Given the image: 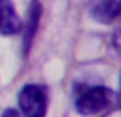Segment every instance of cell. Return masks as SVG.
Returning a JSON list of instances; mask_svg holds the SVG:
<instances>
[{"mask_svg": "<svg viewBox=\"0 0 121 117\" xmlns=\"http://www.w3.org/2000/svg\"><path fill=\"white\" fill-rule=\"evenodd\" d=\"M113 99V93L103 85L78 83L74 88V108L81 116H95L106 109Z\"/></svg>", "mask_w": 121, "mask_h": 117, "instance_id": "cell-1", "label": "cell"}, {"mask_svg": "<svg viewBox=\"0 0 121 117\" xmlns=\"http://www.w3.org/2000/svg\"><path fill=\"white\" fill-rule=\"evenodd\" d=\"M18 106L23 117H46L48 88L40 83H26L18 93Z\"/></svg>", "mask_w": 121, "mask_h": 117, "instance_id": "cell-2", "label": "cell"}, {"mask_svg": "<svg viewBox=\"0 0 121 117\" xmlns=\"http://www.w3.org/2000/svg\"><path fill=\"white\" fill-rule=\"evenodd\" d=\"M43 15V5L40 0H31L29 3V9H28V15H26V26L23 29V36H22V51L25 56H28L31 52L34 43V37L37 34L39 25Z\"/></svg>", "mask_w": 121, "mask_h": 117, "instance_id": "cell-3", "label": "cell"}, {"mask_svg": "<svg viewBox=\"0 0 121 117\" xmlns=\"http://www.w3.org/2000/svg\"><path fill=\"white\" fill-rule=\"evenodd\" d=\"M23 29L22 20L11 0H0V34L15 36Z\"/></svg>", "mask_w": 121, "mask_h": 117, "instance_id": "cell-4", "label": "cell"}, {"mask_svg": "<svg viewBox=\"0 0 121 117\" xmlns=\"http://www.w3.org/2000/svg\"><path fill=\"white\" fill-rule=\"evenodd\" d=\"M92 15L103 25L121 19V0H101L92 8Z\"/></svg>", "mask_w": 121, "mask_h": 117, "instance_id": "cell-5", "label": "cell"}, {"mask_svg": "<svg viewBox=\"0 0 121 117\" xmlns=\"http://www.w3.org/2000/svg\"><path fill=\"white\" fill-rule=\"evenodd\" d=\"M112 43H113V48L117 49V52L121 54V20H120V25L115 28V31H113Z\"/></svg>", "mask_w": 121, "mask_h": 117, "instance_id": "cell-6", "label": "cell"}, {"mask_svg": "<svg viewBox=\"0 0 121 117\" xmlns=\"http://www.w3.org/2000/svg\"><path fill=\"white\" fill-rule=\"evenodd\" d=\"M2 117H23V116H22V112H18L17 109L8 108V109H5V111H3Z\"/></svg>", "mask_w": 121, "mask_h": 117, "instance_id": "cell-7", "label": "cell"}, {"mask_svg": "<svg viewBox=\"0 0 121 117\" xmlns=\"http://www.w3.org/2000/svg\"><path fill=\"white\" fill-rule=\"evenodd\" d=\"M104 117H121V105L118 106L117 109H113V111H110V112H107Z\"/></svg>", "mask_w": 121, "mask_h": 117, "instance_id": "cell-8", "label": "cell"}, {"mask_svg": "<svg viewBox=\"0 0 121 117\" xmlns=\"http://www.w3.org/2000/svg\"><path fill=\"white\" fill-rule=\"evenodd\" d=\"M118 100L121 102V72H120V96H118Z\"/></svg>", "mask_w": 121, "mask_h": 117, "instance_id": "cell-9", "label": "cell"}]
</instances>
